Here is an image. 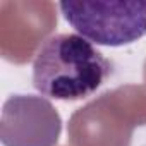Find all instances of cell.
<instances>
[{
  "label": "cell",
  "mask_w": 146,
  "mask_h": 146,
  "mask_svg": "<svg viewBox=\"0 0 146 146\" xmlns=\"http://www.w3.org/2000/svg\"><path fill=\"white\" fill-rule=\"evenodd\" d=\"M58 9L83 38L102 46H124L146 36L143 0H67Z\"/></svg>",
  "instance_id": "obj_2"
},
{
  "label": "cell",
  "mask_w": 146,
  "mask_h": 146,
  "mask_svg": "<svg viewBox=\"0 0 146 146\" xmlns=\"http://www.w3.org/2000/svg\"><path fill=\"white\" fill-rule=\"evenodd\" d=\"M62 119L52 102L36 95H11L2 107L0 141L4 146H57Z\"/></svg>",
  "instance_id": "obj_3"
},
{
  "label": "cell",
  "mask_w": 146,
  "mask_h": 146,
  "mask_svg": "<svg viewBox=\"0 0 146 146\" xmlns=\"http://www.w3.org/2000/svg\"><path fill=\"white\" fill-rule=\"evenodd\" d=\"M113 64L95 43L74 33L45 38L33 58V86L52 100L78 102L95 95L112 76Z\"/></svg>",
  "instance_id": "obj_1"
}]
</instances>
